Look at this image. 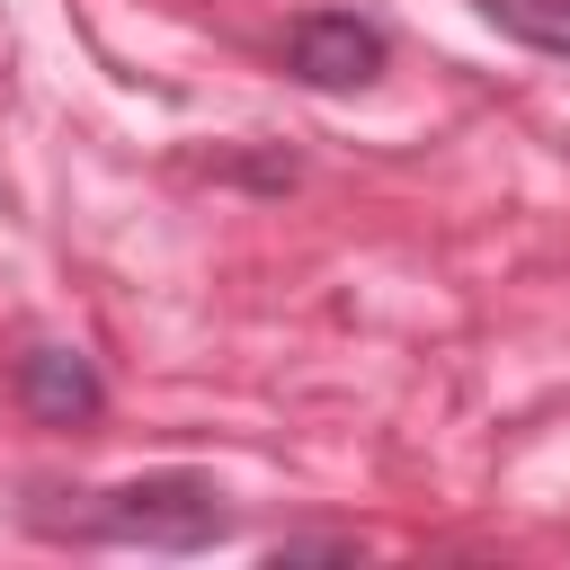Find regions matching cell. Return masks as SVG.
Returning a JSON list of instances; mask_svg holds the SVG:
<instances>
[{
	"label": "cell",
	"mask_w": 570,
	"mask_h": 570,
	"mask_svg": "<svg viewBox=\"0 0 570 570\" xmlns=\"http://www.w3.org/2000/svg\"><path fill=\"white\" fill-rule=\"evenodd\" d=\"M508 45L543 53V62H570V0H472Z\"/></svg>",
	"instance_id": "277c9868"
},
{
	"label": "cell",
	"mask_w": 570,
	"mask_h": 570,
	"mask_svg": "<svg viewBox=\"0 0 570 570\" xmlns=\"http://www.w3.org/2000/svg\"><path fill=\"white\" fill-rule=\"evenodd\" d=\"M9 401L36 428H98L107 419V374L71 347V338H36L9 356Z\"/></svg>",
	"instance_id": "3957f363"
},
{
	"label": "cell",
	"mask_w": 570,
	"mask_h": 570,
	"mask_svg": "<svg viewBox=\"0 0 570 570\" xmlns=\"http://www.w3.org/2000/svg\"><path fill=\"white\" fill-rule=\"evenodd\" d=\"M267 561H276V570H285V561H356V534H285Z\"/></svg>",
	"instance_id": "5b68a950"
},
{
	"label": "cell",
	"mask_w": 570,
	"mask_h": 570,
	"mask_svg": "<svg viewBox=\"0 0 570 570\" xmlns=\"http://www.w3.org/2000/svg\"><path fill=\"white\" fill-rule=\"evenodd\" d=\"M383 62H392V36H383V18H365V9H303V18L285 27V71H294L303 89H321V98L374 89Z\"/></svg>",
	"instance_id": "7a4b0ae2"
},
{
	"label": "cell",
	"mask_w": 570,
	"mask_h": 570,
	"mask_svg": "<svg viewBox=\"0 0 570 570\" xmlns=\"http://www.w3.org/2000/svg\"><path fill=\"white\" fill-rule=\"evenodd\" d=\"M80 508H27L45 534H71V543H134V552H214L232 534V508H223V481L214 472H134V481H107V490H71Z\"/></svg>",
	"instance_id": "6da1fadb"
}]
</instances>
